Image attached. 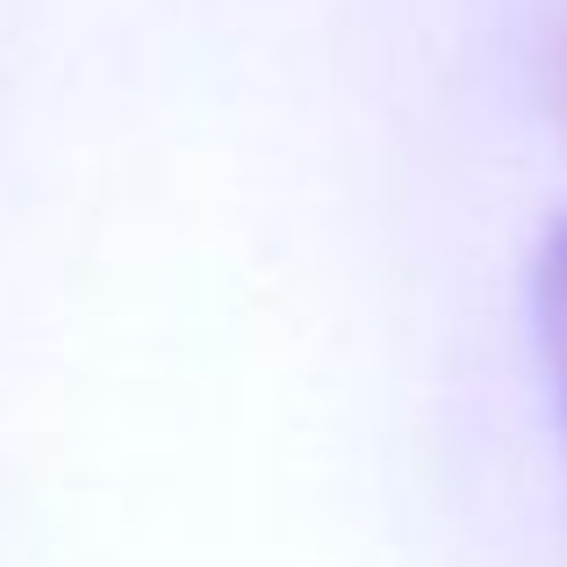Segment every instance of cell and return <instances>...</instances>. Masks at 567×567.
Masks as SVG:
<instances>
[{"mask_svg": "<svg viewBox=\"0 0 567 567\" xmlns=\"http://www.w3.org/2000/svg\"><path fill=\"white\" fill-rule=\"evenodd\" d=\"M532 331H539V360H546L554 410L567 431V216L546 223L539 259H532Z\"/></svg>", "mask_w": 567, "mask_h": 567, "instance_id": "1", "label": "cell"}]
</instances>
